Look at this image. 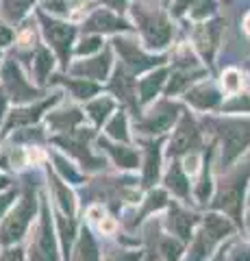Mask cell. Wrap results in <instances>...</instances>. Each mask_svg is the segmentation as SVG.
Masks as SVG:
<instances>
[{"mask_svg": "<svg viewBox=\"0 0 250 261\" xmlns=\"http://www.w3.org/2000/svg\"><path fill=\"white\" fill-rule=\"evenodd\" d=\"M161 174V148L159 144L148 142L144 144V174H142V185L150 187L159 181Z\"/></svg>", "mask_w": 250, "mask_h": 261, "instance_id": "obj_25", "label": "cell"}, {"mask_svg": "<svg viewBox=\"0 0 250 261\" xmlns=\"http://www.w3.org/2000/svg\"><path fill=\"white\" fill-rule=\"evenodd\" d=\"M102 218V207H92L90 209V220L92 222H96V220H100Z\"/></svg>", "mask_w": 250, "mask_h": 261, "instance_id": "obj_53", "label": "cell"}, {"mask_svg": "<svg viewBox=\"0 0 250 261\" xmlns=\"http://www.w3.org/2000/svg\"><path fill=\"white\" fill-rule=\"evenodd\" d=\"M15 196H18V192H15V190H7L5 194H0V220L5 218L7 209H9L11 202L15 200Z\"/></svg>", "mask_w": 250, "mask_h": 261, "instance_id": "obj_45", "label": "cell"}, {"mask_svg": "<svg viewBox=\"0 0 250 261\" xmlns=\"http://www.w3.org/2000/svg\"><path fill=\"white\" fill-rule=\"evenodd\" d=\"M37 20L42 24L44 39L50 46V50L57 55L63 70H68L72 59V46H74V39H76V27L54 18V15H48L44 9H37Z\"/></svg>", "mask_w": 250, "mask_h": 261, "instance_id": "obj_3", "label": "cell"}, {"mask_svg": "<svg viewBox=\"0 0 250 261\" xmlns=\"http://www.w3.org/2000/svg\"><path fill=\"white\" fill-rule=\"evenodd\" d=\"M250 176V163H244L237 170L222 178L220 187H217V194L211 202V207L217 211H224L229 214L233 220H241V200H244V190H246V181Z\"/></svg>", "mask_w": 250, "mask_h": 261, "instance_id": "obj_4", "label": "cell"}, {"mask_svg": "<svg viewBox=\"0 0 250 261\" xmlns=\"http://www.w3.org/2000/svg\"><path fill=\"white\" fill-rule=\"evenodd\" d=\"M200 144V130L198 124L189 118V113L179 120V126L172 133V140L168 142V157H181V154H189Z\"/></svg>", "mask_w": 250, "mask_h": 261, "instance_id": "obj_13", "label": "cell"}, {"mask_svg": "<svg viewBox=\"0 0 250 261\" xmlns=\"http://www.w3.org/2000/svg\"><path fill=\"white\" fill-rule=\"evenodd\" d=\"M168 76V70L165 68H157V70H150L146 76L140 79L137 83V96H140V107H146L148 102L155 100V96L163 89L165 85V79Z\"/></svg>", "mask_w": 250, "mask_h": 261, "instance_id": "obj_23", "label": "cell"}, {"mask_svg": "<svg viewBox=\"0 0 250 261\" xmlns=\"http://www.w3.org/2000/svg\"><path fill=\"white\" fill-rule=\"evenodd\" d=\"M100 231L102 233H114L116 231V222H114V220H109V218H102V222H100Z\"/></svg>", "mask_w": 250, "mask_h": 261, "instance_id": "obj_50", "label": "cell"}, {"mask_svg": "<svg viewBox=\"0 0 250 261\" xmlns=\"http://www.w3.org/2000/svg\"><path fill=\"white\" fill-rule=\"evenodd\" d=\"M0 59H3V53H0Z\"/></svg>", "mask_w": 250, "mask_h": 261, "instance_id": "obj_58", "label": "cell"}, {"mask_svg": "<svg viewBox=\"0 0 250 261\" xmlns=\"http://www.w3.org/2000/svg\"><path fill=\"white\" fill-rule=\"evenodd\" d=\"M0 85H3L5 94L9 96V100L15 105H29L37 102L44 98V92L37 85L29 83V79L24 76V72L13 57L3 61V70H0Z\"/></svg>", "mask_w": 250, "mask_h": 261, "instance_id": "obj_6", "label": "cell"}, {"mask_svg": "<svg viewBox=\"0 0 250 261\" xmlns=\"http://www.w3.org/2000/svg\"><path fill=\"white\" fill-rule=\"evenodd\" d=\"M183 168H185V172L187 174H196L198 172V157L196 154H187L183 161Z\"/></svg>", "mask_w": 250, "mask_h": 261, "instance_id": "obj_48", "label": "cell"}, {"mask_svg": "<svg viewBox=\"0 0 250 261\" xmlns=\"http://www.w3.org/2000/svg\"><path fill=\"white\" fill-rule=\"evenodd\" d=\"M50 159L54 161V172H57L63 181H68V183H72V185H78L80 183V174L74 170V166L72 163H68L66 159L61 157V154H57V152H50Z\"/></svg>", "mask_w": 250, "mask_h": 261, "instance_id": "obj_36", "label": "cell"}, {"mask_svg": "<svg viewBox=\"0 0 250 261\" xmlns=\"http://www.w3.org/2000/svg\"><path fill=\"white\" fill-rule=\"evenodd\" d=\"M100 3L109 5L111 9H116V11H122L124 7H126V0H100Z\"/></svg>", "mask_w": 250, "mask_h": 261, "instance_id": "obj_51", "label": "cell"}, {"mask_svg": "<svg viewBox=\"0 0 250 261\" xmlns=\"http://www.w3.org/2000/svg\"><path fill=\"white\" fill-rule=\"evenodd\" d=\"M165 187L172 194L179 196V198H183V200L189 198V178H187L185 168H181L179 161H172L170 170H168V174H165Z\"/></svg>", "mask_w": 250, "mask_h": 261, "instance_id": "obj_28", "label": "cell"}, {"mask_svg": "<svg viewBox=\"0 0 250 261\" xmlns=\"http://www.w3.org/2000/svg\"><path fill=\"white\" fill-rule=\"evenodd\" d=\"M211 261H227V257H224V252H217V255L211 257Z\"/></svg>", "mask_w": 250, "mask_h": 261, "instance_id": "obj_55", "label": "cell"}, {"mask_svg": "<svg viewBox=\"0 0 250 261\" xmlns=\"http://www.w3.org/2000/svg\"><path fill=\"white\" fill-rule=\"evenodd\" d=\"M181 113V107L176 102L170 100H161L152 107L148 113H144L135 120V128L140 130L142 135H163L165 130H170L172 124L176 122Z\"/></svg>", "mask_w": 250, "mask_h": 261, "instance_id": "obj_10", "label": "cell"}, {"mask_svg": "<svg viewBox=\"0 0 250 261\" xmlns=\"http://www.w3.org/2000/svg\"><path fill=\"white\" fill-rule=\"evenodd\" d=\"M198 0H174V5H172V13L174 15H183L185 11L189 9V7H193Z\"/></svg>", "mask_w": 250, "mask_h": 261, "instance_id": "obj_47", "label": "cell"}, {"mask_svg": "<svg viewBox=\"0 0 250 261\" xmlns=\"http://www.w3.org/2000/svg\"><path fill=\"white\" fill-rule=\"evenodd\" d=\"M248 231H250V214H248Z\"/></svg>", "mask_w": 250, "mask_h": 261, "instance_id": "obj_57", "label": "cell"}, {"mask_svg": "<svg viewBox=\"0 0 250 261\" xmlns=\"http://www.w3.org/2000/svg\"><path fill=\"white\" fill-rule=\"evenodd\" d=\"M157 250H159V255L163 257L165 261H181L183 252H185L183 242L172 238V235H163V238H159Z\"/></svg>", "mask_w": 250, "mask_h": 261, "instance_id": "obj_34", "label": "cell"}, {"mask_svg": "<svg viewBox=\"0 0 250 261\" xmlns=\"http://www.w3.org/2000/svg\"><path fill=\"white\" fill-rule=\"evenodd\" d=\"M94 128H83L78 126L72 133H63V135H54L52 142L61 146L68 154H72L80 166L85 170H102L104 168V159L96 157V154L90 150V140H94Z\"/></svg>", "mask_w": 250, "mask_h": 261, "instance_id": "obj_7", "label": "cell"}, {"mask_svg": "<svg viewBox=\"0 0 250 261\" xmlns=\"http://www.w3.org/2000/svg\"><path fill=\"white\" fill-rule=\"evenodd\" d=\"M144 252L140 250H111L102 257V261H142Z\"/></svg>", "mask_w": 250, "mask_h": 261, "instance_id": "obj_40", "label": "cell"}, {"mask_svg": "<svg viewBox=\"0 0 250 261\" xmlns=\"http://www.w3.org/2000/svg\"><path fill=\"white\" fill-rule=\"evenodd\" d=\"M35 214H37L35 185L26 183V187H24V192L20 196V202L3 218V224H0V244L7 248L15 246L31 228V222H33Z\"/></svg>", "mask_w": 250, "mask_h": 261, "instance_id": "obj_2", "label": "cell"}, {"mask_svg": "<svg viewBox=\"0 0 250 261\" xmlns=\"http://www.w3.org/2000/svg\"><path fill=\"white\" fill-rule=\"evenodd\" d=\"M198 224V216L191 211L179 207L176 202H170V216H168V228L181 242L193 240V226Z\"/></svg>", "mask_w": 250, "mask_h": 261, "instance_id": "obj_17", "label": "cell"}, {"mask_svg": "<svg viewBox=\"0 0 250 261\" xmlns=\"http://www.w3.org/2000/svg\"><path fill=\"white\" fill-rule=\"evenodd\" d=\"M48 181H50L48 185H50L52 198H54V202H57L59 211H63L66 216L72 218L76 214V198H74V194H72V190L68 187V183L50 168H48Z\"/></svg>", "mask_w": 250, "mask_h": 261, "instance_id": "obj_20", "label": "cell"}, {"mask_svg": "<svg viewBox=\"0 0 250 261\" xmlns=\"http://www.w3.org/2000/svg\"><path fill=\"white\" fill-rule=\"evenodd\" d=\"M61 96L63 94L59 92L50 98H42V100H37L35 105H18V107H13L7 113V122L3 124V137L13 133V128L20 130V128H29V126L37 124V122L44 118V113L50 109L52 105H57L61 100Z\"/></svg>", "mask_w": 250, "mask_h": 261, "instance_id": "obj_9", "label": "cell"}, {"mask_svg": "<svg viewBox=\"0 0 250 261\" xmlns=\"http://www.w3.org/2000/svg\"><path fill=\"white\" fill-rule=\"evenodd\" d=\"M111 46H114V50L120 55V63L124 65L126 70H131L133 74H142V72H150V70H157L159 65L165 63V57L159 55V57H152L148 53H144L140 46H137V42H133V39L128 37H114V42H111Z\"/></svg>", "mask_w": 250, "mask_h": 261, "instance_id": "obj_8", "label": "cell"}, {"mask_svg": "<svg viewBox=\"0 0 250 261\" xmlns=\"http://www.w3.org/2000/svg\"><path fill=\"white\" fill-rule=\"evenodd\" d=\"M203 226L207 228L209 233L213 235V238L220 242V240H224V238H229V235L235 231V226H233V222L229 218H224V216H217V214H209L207 218H205V222H203Z\"/></svg>", "mask_w": 250, "mask_h": 261, "instance_id": "obj_33", "label": "cell"}, {"mask_svg": "<svg viewBox=\"0 0 250 261\" xmlns=\"http://www.w3.org/2000/svg\"><path fill=\"white\" fill-rule=\"evenodd\" d=\"M54 53H50V48H46L44 44H39L33 53H31V72L35 76V83L37 85H44V83H50V76H52V70H54Z\"/></svg>", "mask_w": 250, "mask_h": 261, "instance_id": "obj_22", "label": "cell"}, {"mask_svg": "<svg viewBox=\"0 0 250 261\" xmlns=\"http://www.w3.org/2000/svg\"><path fill=\"white\" fill-rule=\"evenodd\" d=\"M102 50V37L100 35H85L80 39V44H76L74 53L76 57H87V55H98Z\"/></svg>", "mask_w": 250, "mask_h": 261, "instance_id": "obj_37", "label": "cell"}, {"mask_svg": "<svg viewBox=\"0 0 250 261\" xmlns=\"http://www.w3.org/2000/svg\"><path fill=\"white\" fill-rule=\"evenodd\" d=\"M222 111L227 113H250V94H241V96H235L231 98L229 102L222 105Z\"/></svg>", "mask_w": 250, "mask_h": 261, "instance_id": "obj_38", "label": "cell"}, {"mask_svg": "<svg viewBox=\"0 0 250 261\" xmlns=\"http://www.w3.org/2000/svg\"><path fill=\"white\" fill-rule=\"evenodd\" d=\"M57 235H54L52 218H50V205L48 198L42 196V209H39V220L29 246V261H59L57 252Z\"/></svg>", "mask_w": 250, "mask_h": 261, "instance_id": "obj_5", "label": "cell"}, {"mask_svg": "<svg viewBox=\"0 0 250 261\" xmlns=\"http://www.w3.org/2000/svg\"><path fill=\"white\" fill-rule=\"evenodd\" d=\"M54 222H57V233H59V242H61V248H63V257H70V246L74 238L78 235V228H76V222L74 218L66 216L63 211H57V216H54Z\"/></svg>", "mask_w": 250, "mask_h": 261, "instance_id": "obj_30", "label": "cell"}, {"mask_svg": "<svg viewBox=\"0 0 250 261\" xmlns=\"http://www.w3.org/2000/svg\"><path fill=\"white\" fill-rule=\"evenodd\" d=\"M85 120V113L78 107H66L59 111H50L48 113V128L54 130V133H72L74 128H78Z\"/></svg>", "mask_w": 250, "mask_h": 261, "instance_id": "obj_21", "label": "cell"}, {"mask_svg": "<svg viewBox=\"0 0 250 261\" xmlns=\"http://www.w3.org/2000/svg\"><path fill=\"white\" fill-rule=\"evenodd\" d=\"M133 20L137 29L142 33L144 46L148 50H163L172 39V22L168 20V15L155 7L148 0H135L133 7Z\"/></svg>", "mask_w": 250, "mask_h": 261, "instance_id": "obj_1", "label": "cell"}, {"mask_svg": "<svg viewBox=\"0 0 250 261\" xmlns=\"http://www.w3.org/2000/svg\"><path fill=\"white\" fill-rule=\"evenodd\" d=\"M220 35H222V20H213V22H205L198 24L193 29V44H196L198 53L205 57L207 61H213L215 48L220 44Z\"/></svg>", "mask_w": 250, "mask_h": 261, "instance_id": "obj_16", "label": "cell"}, {"mask_svg": "<svg viewBox=\"0 0 250 261\" xmlns=\"http://www.w3.org/2000/svg\"><path fill=\"white\" fill-rule=\"evenodd\" d=\"M215 244H217V240L203 226L196 235H193L191 248H189L187 259L185 261H207L209 257H211V250L215 248Z\"/></svg>", "mask_w": 250, "mask_h": 261, "instance_id": "obj_27", "label": "cell"}, {"mask_svg": "<svg viewBox=\"0 0 250 261\" xmlns=\"http://www.w3.org/2000/svg\"><path fill=\"white\" fill-rule=\"evenodd\" d=\"M168 205V196H165V192L163 190H152L150 194H148V198H146V202H144V209L140 211V216H135V220L128 226H135L140 220L144 218V216H148L150 211H157V209H163Z\"/></svg>", "mask_w": 250, "mask_h": 261, "instance_id": "obj_35", "label": "cell"}, {"mask_svg": "<svg viewBox=\"0 0 250 261\" xmlns=\"http://www.w3.org/2000/svg\"><path fill=\"white\" fill-rule=\"evenodd\" d=\"M13 39H15V33L11 31V27H9V24H7L5 20H0V48L11 46Z\"/></svg>", "mask_w": 250, "mask_h": 261, "instance_id": "obj_44", "label": "cell"}, {"mask_svg": "<svg viewBox=\"0 0 250 261\" xmlns=\"http://www.w3.org/2000/svg\"><path fill=\"white\" fill-rule=\"evenodd\" d=\"M37 0H0V20L7 24H20Z\"/></svg>", "mask_w": 250, "mask_h": 261, "instance_id": "obj_29", "label": "cell"}, {"mask_svg": "<svg viewBox=\"0 0 250 261\" xmlns=\"http://www.w3.org/2000/svg\"><path fill=\"white\" fill-rule=\"evenodd\" d=\"M222 85L227 92H239V87H241V76H239V72L237 70H227L224 72V76H222Z\"/></svg>", "mask_w": 250, "mask_h": 261, "instance_id": "obj_42", "label": "cell"}, {"mask_svg": "<svg viewBox=\"0 0 250 261\" xmlns=\"http://www.w3.org/2000/svg\"><path fill=\"white\" fill-rule=\"evenodd\" d=\"M50 83H57V85H63L70 92V96H74L76 100H87L90 102L96 94H100V83L96 81H90V79H80V76H50Z\"/></svg>", "mask_w": 250, "mask_h": 261, "instance_id": "obj_19", "label": "cell"}, {"mask_svg": "<svg viewBox=\"0 0 250 261\" xmlns=\"http://www.w3.org/2000/svg\"><path fill=\"white\" fill-rule=\"evenodd\" d=\"M116 109V100L109 96H98V98H92L90 102H87V116H90V120L94 122V126H102V122H107L109 116L114 113Z\"/></svg>", "mask_w": 250, "mask_h": 261, "instance_id": "obj_31", "label": "cell"}, {"mask_svg": "<svg viewBox=\"0 0 250 261\" xmlns=\"http://www.w3.org/2000/svg\"><path fill=\"white\" fill-rule=\"evenodd\" d=\"M133 27L111 9H96L83 22L85 35H104V33H131Z\"/></svg>", "mask_w": 250, "mask_h": 261, "instance_id": "obj_14", "label": "cell"}, {"mask_svg": "<svg viewBox=\"0 0 250 261\" xmlns=\"http://www.w3.org/2000/svg\"><path fill=\"white\" fill-rule=\"evenodd\" d=\"M70 261H100L98 244H96L94 235L87 226H80L74 250L70 252Z\"/></svg>", "mask_w": 250, "mask_h": 261, "instance_id": "obj_26", "label": "cell"}, {"mask_svg": "<svg viewBox=\"0 0 250 261\" xmlns=\"http://www.w3.org/2000/svg\"><path fill=\"white\" fill-rule=\"evenodd\" d=\"M9 187H11V178L5 176V174H0V192H3V190H9Z\"/></svg>", "mask_w": 250, "mask_h": 261, "instance_id": "obj_54", "label": "cell"}, {"mask_svg": "<svg viewBox=\"0 0 250 261\" xmlns=\"http://www.w3.org/2000/svg\"><path fill=\"white\" fill-rule=\"evenodd\" d=\"M107 137H111L114 142H122L128 144L131 142V135H128V118L124 111H118L114 113L109 120H107Z\"/></svg>", "mask_w": 250, "mask_h": 261, "instance_id": "obj_32", "label": "cell"}, {"mask_svg": "<svg viewBox=\"0 0 250 261\" xmlns=\"http://www.w3.org/2000/svg\"><path fill=\"white\" fill-rule=\"evenodd\" d=\"M215 7H217L215 0H198V3L191 7V13L189 15H191L193 20H205L207 15H211L215 11Z\"/></svg>", "mask_w": 250, "mask_h": 261, "instance_id": "obj_39", "label": "cell"}, {"mask_svg": "<svg viewBox=\"0 0 250 261\" xmlns=\"http://www.w3.org/2000/svg\"><path fill=\"white\" fill-rule=\"evenodd\" d=\"M229 261H250V246H237L229 255Z\"/></svg>", "mask_w": 250, "mask_h": 261, "instance_id": "obj_46", "label": "cell"}, {"mask_svg": "<svg viewBox=\"0 0 250 261\" xmlns=\"http://www.w3.org/2000/svg\"><path fill=\"white\" fill-rule=\"evenodd\" d=\"M0 261H29V255H24V248L9 246L5 252H0Z\"/></svg>", "mask_w": 250, "mask_h": 261, "instance_id": "obj_43", "label": "cell"}, {"mask_svg": "<svg viewBox=\"0 0 250 261\" xmlns=\"http://www.w3.org/2000/svg\"><path fill=\"white\" fill-rule=\"evenodd\" d=\"M246 31L250 33V15H248V18H246Z\"/></svg>", "mask_w": 250, "mask_h": 261, "instance_id": "obj_56", "label": "cell"}, {"mask_svg": "<svg viewBox=\"0 0 250 261\" xmlns=\"http://www.w3.org/2000/svg\"><path fill=\"white\" fill-rule=\"evenodd\" d=\"M185 100H187L189 105H193L196 109H200V111H209V109H215L217 105H220L222 96L211 83H200L196 87L187 89Z\"/></svg>", "mask_w": 250, "mask_h": 261, "instance_id": "obj_24", "label": "cell"}, {"mask_svg": "<svg viewBox=\"0 0 250 261\" xmlns=\"http://www.w3.org/2000/svg\"><path fill=\"white\" fill-rule=\"evenodd\" d=\"M111 65H114V46H104L98 55L90 57V59L83 61H74L70 63L68 72L72 76H80V79H90V81H107Z\"/></svg>", "mask_w": 250, "mask_h": 261, "instance_id": "obj_11", "label": "cell"}, {"mask_svg": "<svg viewBox=\"0 0 250 261\" xmlns=\"http://www.w3.org/2000/svg\"><path fill=\"white\" fill-rule=\"evenodd\" d=\"M109 92H114L118 100L128 105V107H133V109L140 107V100H137V79L122 63L116 65L114 79L109 81Z\"/></svg>", "mask_w": 250, "mask_h": 261, "instance_id": "obj_15", "label": "cell"}, {"mask_svg": "<svg viewBox=\"0 0 250 261\" xmlns=\"http://www.w3.org/2000/svg\"><path fill=\"white\" fill-rule=\"evenodd\" d=\"M222 166H231L250 144V122H227L222 126Z\"/></svg>", "mask_w": 250, "mask_h": 261, "instance_id": "obj_12", "label": "cell"}, {"mask_svg": "<svg viewBox=\"0 0 250 261\" xmlns=\"http://www.w3.org/2000/svg\"><path fill=\"white\" fill-rule=\"evenodd\" d=\"M7 105H9V96L5 94L3 85H0V122H3V118L7 116Z\"/></svg>", "mask_w": 250, "mask_h": 261, "instance_id": "obj_49", "label": "cell"}, {"mask_svg": "<svg viewBox=\"0 0 250 261\" xmlns=\"http://www.w3.org/2000/svg\"><path fill=\"white\" fill-rule=\"evenodd\" d=\"M144 259H146V261H165L163 257H161V255H159V250H157V248H155V250H152V248H150V250L146 252V255H144Z\"/></svg>", "mask_w": 250, "mask_h": 261, "instance_id": "obj_52", "label": "cell"}, {"mask_svg": "<svg viewBox=\"0 0 250 261\" xmlns=\"http://www.w3.org/2000/svg\"><path fill=\"white\" fill-rule=\"evenodd\" d=\"M98 146L109 154L114 163L122 170H135L140 166V152L122 142H109V137H98Z\"/></svg>", "mask_w": 250, "mask_h": 261, "instance_id": "obj_18", "label": "cell"}, {"mask_svg": "<svg viewBox=\"0 0 250 261\" xmlns=\"http://www.w3.org/2000/svg\"><path fill=\"white\" fill-rule=\"evenodd\" d=\"M209 196H211V174H209V168H207L198 187H196V198H198V202H207Z\"/></svg>", "mask_w": 250, "mask_h": 261, "instance_id": "obj_41", "label": "cell"}]
</instances>
